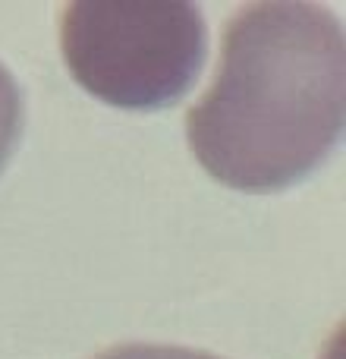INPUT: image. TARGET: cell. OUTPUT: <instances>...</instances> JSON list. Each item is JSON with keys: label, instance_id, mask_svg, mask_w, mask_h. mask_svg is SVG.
Listing matches in <instances>:
<instances>
[{"label": "cell", "instance_id": "6da1fadb", "mask_svg": "<svg viewBox=\"0 0 346 359\" xmlns=\"http://www.w3.org/2000/svg\"><path fill=\"white\" fill-rule=\"evenodd\" d=\"M343 111L340 19L318 4H252L227 22L214 82L186 114V142L217 183L274 192L334 151Z\"/></svg>", "mask_w": 346, "mask_h": 359}, {"label": "cell", "instance_id": "7a4b0ae2", "mask_svg": "<svg viewBox=\"0 0 346 359\" xmlns=\"http://www.w3.org/2000/svg\"><path fill=\"white\" fill-rule=\"evenodd\" d=\"M198 6L170 0H82L60 10V54L88 95L113 107L177 104L205 63Z\"/></svg>", "mask_w": 346, "mask_h": 359}, {"label": "cell", "instance_id": "3957f363", "mask_svg": "<svg viewBox=\"0 0 346 359\" xmlns=\"http://www.w3.org/2000/svg\"><path fill=\"white\" fill-rule=\"evenodd\" d=\"M19 133H22V95L10 69L0 67V170L10 161Z\"/></svg>", "mask_w": 346, "mask_h": 359}, {"label": "cell", "instance_id": "277c9868", "mask_svg": "<svg viewBox=\"0 0 346 359\" xmlns=\"http://www.w3.org/2000/svg\"><path fill=\"white\" fill-rule=\"evenodd\" d=\"M98 359H221L189 347H167V344H123L104 350Z\"/></svg>", "mask_w": 346, "mask_h": 359}]
</instances>
